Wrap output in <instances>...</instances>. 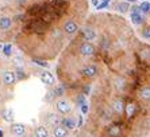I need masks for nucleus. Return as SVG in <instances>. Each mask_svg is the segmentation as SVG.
<instances>
[{"mask_svg":"<svg viewBox=\"0 0 150 137\" xmlns=\"http://www.w3.org/2000/svg\"><path fill=\"white\" fill-rule=\"evenodd\" d=\"M39 78H41L42 82L45 83V85H47V86H53L54 82H56L54 75H53L49 70H42V71L39 73Z\"/></svg>","mask_w":150,"mask_h":137,"instance_id":"nucleus-5","label":"nucleus"},{"mask_svg":"<svg viewBox=\"0 0 150 137\" xmlns=\"http://www.w3.org/2000/svg\"><path fill=\"white\" fill-rule=\"evenodd\" d=\"M18 1H19V3H21V4H25V1H26V0H18Z\"/></svg>","mask_w":150,"mask_h":137,"instance_id":"nucleus-30","label":"nucleus"},{"mask_svg":"<svg viewBox=\"0 0 150 137\" xmlns=\"http://www.w3.org/2000/svg\"><path fill=\"white\" fill-rule=\"evenodd\" d=\"M115 8L119 11V12L126 14V12L129 11V8H130V4L126 3V1H123V3H118V4H115Z\"/></svg>","mask_w":150,"mask_h":137,"instance_id":"nucleus-18","label":"nucleus"},{"mask_svg":"<svg viewBox=\"0 0 150 137\" xmlns=\"http://www.w3.org/2000/svg\"><path fill=\"white\" fill-rule=\"evenodd\" d=\"M81 113H83V114H87L88 113V105H87V103L81 105Z\"/></svg>","mask_w":150,"mask_h":137,"instance_id":"nucleus-26","label":"nucleus"},{"mask_svg":"<svg viewBox=\"0 0 150 137\" xmlns=\"http://www.w3.org/2000/svg\"><path fill=\"white\" fill-rule=\"evenodd\" d=\"M35 137H50V133L47 128L43 127V125H39V127L35 128Z\"/></svg>","mask_w":150,"mask_h":137,"instance_id":"nucleus-14","label":"nucleus"},{"mask_svg":"<svg viewBox=\"0 0 150 137\" xmlns=\"http://www.w3.org/2000/svg\"><path fill=\"white\" fill-rule=\"evenodd\" d=\"M81 124H83V117H80V118H79V127H81Z\"/></svg>","mask_w":150,"mask_h":137,"instance_id":"nucleus-28","label":"nucleus"},{"mask_svg":"<svg viewBox=\"0 0 150 137\" xmlns=\"http://www.w3.org/2000/svg\"><path fill=\"white\" fill-rule=\"evenodd\" d=\"M81 34H83V36L87 39V41H92V39L96 38V32H95L92 28H89V27L83 28V30H81Z\"/></svg>","mask_w":150,"mask_h":137,"instance_id":"nucleus-13","label":"nucleus"},{"mask_svg":"<svg viewBox=\"0 0 150 137\" xmlns=\"http://www.w3.org/2000/svg\"><path fill=\"white\" fill-rule=\"evenodd\" d=\"M52 134H53V137H69V130L65 129L61 124H58L56 127H53Z\"/></svg>","mask_w":150,"mask_h":137,"instance_id":"nucleus-9","label":"nucleus"},{"mask_svg":"<svg viewBox=\"0 0 150 137\" xmlns=\"http://www.w3.org/2000/svg\"><path fill=\"white\" fill-rule=\"evenodd\" d=\"M61 125H62L65 129L70 130V129H74L77 127L76 125V121L73 118H70V117H64L62 120H61Z\"/></svg>","mask_w":150,"mask_h":137,"instance_id":"nucleus-11","label":"nucleus"},{"mask_svg":"<svg viewBox=\"0 0 150 137\" xmlns=\"http://www.w3.org/2000/svg\"><path fill=\"white\" fill-rule=\"evenodd\" d=\"M108 6H110V0H104V1H101L96 8H98V10H104V8H107Z\"/></svg>","mask_w":150,"mask_h":137,"instance_id":"nucleus-25","label":"nucleus"},{"mask_svg":"<svg viewBox=\"0 0 150 137\" xmlns=\"http://www.w3.org/2000/svg\"><path fill=\"white\" fill-rule=\"evenodd\" d=\"M11 52H12V46L11 45H6L3 47V54L6 57H11Z\"/></svg>","mask_w":150,"mask_h":137,"instance_id":"nucleus-21","label":"nucleus"},{"mask_svg":"<svg viewBox=\"0 0 150 137\" xmlns=\"http://www.w3.org/2000/svg\"><path fill=\"white\" fill-rule=\"evenodd\" d=\"M139 10H141V12H142L143 15L149 14V12H150V3H149V1H142V3H141V6H139Z\"/></svg>","mask_w":150,"mask_h":137,"instance_id":"nucleus-20","label":"nucleus"},{"mask_svg":"<svg viewBox=\"0 0 150 137\" xmlns=\"http://www.w3.org/2000/svg\"><path fill=\"white\" fill-rule=\"evenodd\" d=\"M18 73H19V74H18L16 79H18V78H19V79H25L26 77H27V75H26V74H23V71H21V70H19V71H18Z\"/></svg>","mask_w":150,"mask_h":137,"instance_id":"nucleus-27","label":"nucleus"},{"mask_svg":"<svg viewBox=\"0 0 150 137\" xmlns=\"http://www.w3.org/2000/svg\"><path fill=\"white\" fill-rule=\"evenodd\" d=\"M138 96L143 101H150V86H143L138 92Z\"/></svg>","mask_w":150,"mask_h":137,"instance_id":"nucleus-12","label":"nucleus"},{"mask_svg":"<svg viewBox=\"0 0 150 137\" xmlns=\"http://www.w3.org/2000/svg\"><path fill=\"white\" fill-rule=\"evenodd\" d=\"M79 52H80L83 57H92V55L95 54V47L89 42H83V43L79 46Z\"/></svg>","mask_w":150,"mask_h":137,"instance_id":"nucleus-3","label":"nucleus"},{"mask_svg":"<svg viewBox=\"0 0 150 137\" xmlns=\"http://www.w3.org/2000/svg\"><path fill=\"white\" fill-rule=\"evenodd\" d=\"M0 137H4V132L1 129H0Z\"/></svg>","mask_w":150,"mask_h":137,"instance_id":"nucleus-29","label":"nucleus"},{"mask_svg":"<svg viewBox=\"0 0 150 137\" xmlns=\"http://www.w3.org/2000/svg\"><path fill=\"white\" fill-rule=\"evenodd\" d=\"M130 17H131V22H133L134 24H142L143 22H145V15L142 14V12H135V14H131L130 15Z\"/></svg>","mask_w":150,"mask_h":137,"instance_id":"nucleus-15","label":"nucleus"},{"mask_svg":"<svg viewBox=\"0 0 150 137\" xmlns=\"http://www.w3.org/2000/svg\"><path fill=\"white\" fill-rule=\"evenodd\" d=\"M98 67L95 65H85L83 68L80 70V74L83 77H85V78H89V79H92V78H95V77L98 75Z\"/></svg>","mask_w":150,"mask_h":137,"instance_id":"nucleus-2","label":"nucleus"},{"mask_svg":"<svg viewBox=\"0 0 150 137\" xmlns=\"http://www.w3.org/2000/svg\"><path fill=\"white\" fill-rule=\"evenodd\" d=\"M10 132L12 136L15 137H23L26 134V127L23 124H11L10 127Z\"/></svg>","mask_w":150,"mask_h":137,"instance_id":"nucleus-4","label":"nucleus"},{"mask_svg":"<svg viewBox=\"0 0 150 137\" xmlns=\"http://www.w3.org/2000/svg\"><path fill=\"white\" fill-rule=\"evenodd\" d=\"M12 26V19L7 16L0 17V30H8Z\"/></svg>","mask_w":150,"mask_h":137,"instance_id":"nucleus-16","label":"nucleus"},{"mask_svg":"<svg viewBox=\"0 0 150 137\" xmlns=\"http://www.w3.org/2000/svg\"><path fill=\"white\" fill-rule=\"evenodd\" d=\"M141 34H142V36L143 38H146V39H149L150 38V26L149 27H145L142 30V32H141Z\"/></svg>","mask_w":150,"mask_h":137,"instance_id":"nucleus-24","label":"nucleus"},{"mask_svg":"<svg viewBox=\"0 0 150 137\" xmlns=\"http://www.w3.org/2000/svg\"><path fill=\"white\" fill-rule=\"evenodd\" d=\"M3 82L7 86H12L15 82H16V73L11 71V70L4 71L3 73Z\"/></svg>","mask_w":150,"mask_h":137,"instance_id":"nucleus-8","label":"nucleus"},{"mask_svg":"<svg viewBox=\"0 0 150 137\" xmlns=\"http://www.w3.org/2000/svg\"><path fill=\"white\" fill-rule=\"evenodd\" d=\"M53 93H54V96H57V97L64 96V87H62V86H56Z\"/></svg>","mask_w":150,"mask_h":137,"instance_id":"nucleus-22","label":"nucleus"},{"mask_svg":"<svg viewBox=\"0 0 150 137\" xmlns=\"http://www.w3.org/2000/svg\"><path fill=\"white\" fill-rule=\"evenodd\" d=\"M3 120L7 121V122H12L14 121V112L10 109H6L3 112Z\"/></svg>","mask_w":150,"mask_h":137,"instance_id":"nucleus-19","label":"nucleus"},{"mask_svg":"<svg viewBox=\"0 0 150 137\" xmlns=\"http://www.w3.org/2000/svg\"><path fill=\"white\" fill-rule=\"evenodd\" d=\"M122 134V128L119 125H111L107 129V136L108 137H120Z\"/></svg>","mask_w":150,"mask_h":137,"instance_id":"nucleus-10","label":"nucleus"},{"mask_svg":"<svg viewBox=\"0 0 150 137\" xmlns=\"http://www.w3.org/2000/svg\"><path fill=\"white\" fill-rule=\"evenodd\" d=\"M125 113L129 118L130 117H133L134 113H135V105H134V103H127V105L125 106Z\"/></svg>","mask_w":150,"mask_h":137,"instance_id":"nucleus-17","label":"nucleus"},{"mask_svg":"<svg viewBox=\"0 0 150 137\" xmlns=\"http://www.w3.org/2000/svg\"><path fill=\"white\" fill-rule=\"evenodd\" d=\"M56 109L58 110V113L67 116V114H69L72 112V103L65 98H59L56 102Z\"/></svg>","mask_w":150,"mask_h":137,"instance_id":"nucleus-1","label":"nucleus"},{"mask_svg":"<svg viewBox=\"0 0 150 137\" xmlns=\"http://www.w3.org/2000/svg\"><path fill=\"white\" fill-rule=\"evenodd\" d=\"M125 106H126V103L123 102V99H120V98H115L111 102L112 110H114L116 114H119V116L125 113Z\"/></svg>","mask_w":150,"mask_h":137,"instance_id":"nucleus-7","label":"nucleus"},{"mask_svg":"<svg viewBox=\"0 0 150 137\" xmlns=\"http://www.w3.org/2000/svg\"><path fill=\"white\" fill-rule=\"evenodd\" d=\"M62 31L67 35H74L77 31H79V24H77L74 20H68L67 23L64 24Z\"/></svg>","mask_w":150,"mask_h":137,"instance_id":"nucleus-6","label":"nucleus"},{"mask_svg":"<svg viewBox=\"0 0 150 137\" xmlns=\"http://www.w3.org/2000/svg\"><path fill=\"white\" fill-rule=\"evenodd\" d=\"M33 62H34L35 65H38V66H41V67H49V63H47V62L39 61V59H33Z\"/></svg>","mask_w":150,"mask_h":137,"instance_id":"nucleus-23","label":"nucleus"}]
</instances>
